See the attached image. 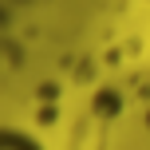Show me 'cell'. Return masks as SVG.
Wrapping results in <instances>:
<instances>
[{
    "label": "cell",
    "instance_id": "obj_1",
    "mask_svg": "<svg viewBox=\"0 0 150 150\" xmlns=\"http://www.w3.org/2000/svg\"><path fill=\"white\" fill-rule=\"evenodd\" d=\"M0 150H47V146L36 130L16 127V122H0Z\"/></svg>",
    "mask_w": 150,
    "mask_h": 150
}]
</instances>
